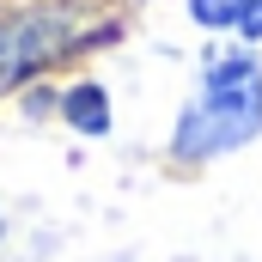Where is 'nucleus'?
Segmentation results:
<instances>
[{
	"instance_id": "nucleus-2",
	"label": "nucleus",
	"mask_w": 262,
	"mask_h": 262,
	"mask_svg": "<svg viewBox=\"0 0 262 262\" xmlns=\"http://www.w3.org/2000/svg\"><path fill=\"white\" fill-rule=\"evenodd\" d=\"M67 43H73V18H67V12L37 6V12L0 18V92L18 85V79H31L37 67H49Z\"/></svg>"
},
{
	"instance_id": "nucleus-5",
	"label": "nucleus",
	"mask_w": 262,
	"mask_h": 262,
	"mask_svg": "<svg viewBox=\"0 0 262 262\" xmlns=\"http://www.w3.org/2000/svg\"><path fill=\"white\" fill-rule=\"evenodd\" d=\"M232 37H238L244 49H256V43H262V0H250V12L238 18V31H232Z\"/></svg>"
},
{
	"instance_id": "nucleus-3",
	"label": "nucleus",
	"mask_w": 262,
	"mask_h": 262,
	"mask_svg": "<svg viewBox=\"0 0 262 262\" xmlns=\"http://www.w3.org/2000/svg\"><path fill=\"white\" fill-rule=\"evenodd\" d=\"M55 110H61V122L79 140H104V134L116 128V104H110V85L104 79H73Z\"/></svg>"
},
{
	"instance_id": "nucleus-1",
	"label": "nucleus",
	"mask_w": 262,
	"mask_h": 262,
	"mask_svg": "<svg viewBox=\"0 0 262 262\" xmlns=\"http://www.w3.org/2000/svg\"><path fill=\"white\" fill-rule=\"evenodd\" d=\"M262 134V61L256 49H207L189 104L171 122V159L207 165Z\"/></svg>"
},
{
	"instance_id": "nucleus-4",
	"label": "nucleus",
	"mask_w": 262,
	"mask_h": 262,
	"mask_svg": "<svg viewBox=\"0 0 262 262\" xmlns=\"http://www.w3.org/2000/svg\"><path fill=\"white\" fill-rule=\"evenodd\" d=\"M183 12L195 18L201 31H226V37H232V31H238V18L250 12V0H183Z\"/></svg>"
},
{
	"instance_id": "nucleus-6",
	"label": "nucleus",
	"mask_w": 262,
	"mask_h": 262,
	"mask_svg": "<svg viewBox=\"0 0 262 262\" xmlns=\"http://www.w3.org/2000/svg\"><path fill=\"white\" fill-rule=\"evenodd\" d=\"M0 244H6V207H0Z\"/></svg>"
}]
</instances>
